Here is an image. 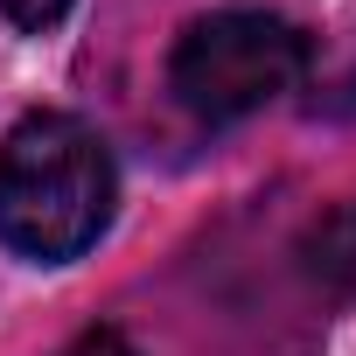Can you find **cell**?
<instances>
[{"instance_id": "1", "label": "cell", "mask_w": 356, "mask_h": 356, "mask_svg": "<svg viewBox=\"0 0 356 356\" xmlns=\"http://www.w3.org/2000/svg\"><path fill=\"white\" fill-rule=\"evenodd\" d=\"M119 175L105 140L70 112H29L0 140V245L22 259H77L112 224Z\"/></svg>"}, {"instance_id": "2", "label": "cell", "mask_w": 356, "mask_h": 356, "mask_svg": "<svg viewBox=\"0 0 356 356\" xmlns=\"http://www.w3.org/2000/svg\"><path fill=\"white\" fill-rule=\"evenodd\" d=\"M300 70H307V35L293 22L259 15V8H224L182 29V42L168 56V91L203 126H224L293 91Z\"/></svg>"}, {"instance_id": "3", "label": "cell", "mask_w": 356, "mask_h": 356, "mask_svg": "<svg viewBox=\"0 0 356 356\" xmlns=\"http://www.w3.org/2000/svg\"><path fill=\"white\" fill-rule=\"evenodd\" d=\"M307 273L335 293H356V203L328 210L314 231H307Z\"/></svg>"}, {"instance_id": "4", "label": "cell", "mask_w": 356, "mask_h": 356, "mask_svg": "<svg viewBox=\"0 0 356 356\" xmlns=\"http://www.w3.org/2000/svg\"><path fill=\"white\" fill-rule=\"evenodd\" d=\"M0 15H8L15 29H29V35H42V29H56L70 15V0H0Z\"/></svg>"}, {"instance_id": "5", "label": "cell", "mask_w": 356, "mask_h": 356, "mask_svg": "<svg viewBox=\"0 0 356 356\" xmlns=\"http://www.w3.org/2000/svg\"><path fill=\"white\" fill-rule=\"evenodd\" d=\"M56 356H140L126 335H112V328H91V335H77L70 349H56Z\"/></svg>"}, {"instance_id": "6", "label": "cell", "mask_w": 356, "mask_h": 356, "mask_svg": "<svg viewBox=\"0 0 356 356\" xmlns=\"http://www.w3.org/2000/svg\"><path fill=\"white\" fill-rule=\"evenodd\" d=\"M349 91H356V70H349Z\"/></svg>"}]
</instances>
